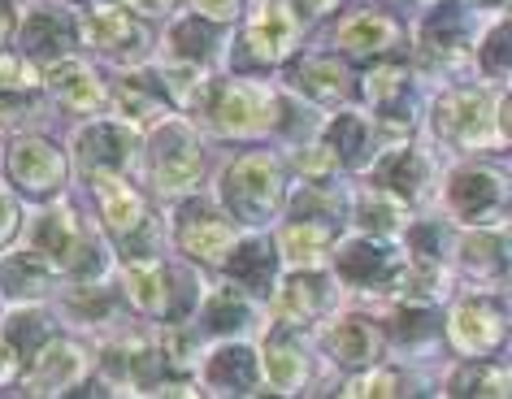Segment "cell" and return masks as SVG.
<instances>
[{
	"instance_id": "cell-42",
	"label": "cell",
	"mask_w": 512,
	"mask_h": 399,
	"mask_svg": "<svg viewBox=\"0 0 512 399\" xmlns=\"http://www.w3.org/2000/svg\"><path fill=\"white\" fill-rule=\"evenodd\" d=\"M18 226V209H14V200H9V191L0 187V243L9 239V230Z\"/></svg>"
},
{
	"instance_id": "cell-22",
	"label": "cell",
	"mask_w": 512,
	"mask_h": 399,
	"mask_svg": "<svg viewBox=\"0 0 512 399\" xmlns=\"http://www.w3.org/2000/svg\"><path fill=\"white\" fill-rule=\"evenodd\" d=\"M226 274L239 278L248 291H265V287H270V278H274V252H270V243H261V239L239 243V248L226 256Z\"/></svg>"
},
{
	"instance_id": "cell-7",
	"label": "cell",
	"mask_w": 512,
	"mask_h": 399,
	"mask_svg": "<svg viewBox=\"0 0 512 399\" xmlns=\"http://www.w3.org/2000/svg\"><path fill=\"white\" fill-rule=\"evenodd\" d=\"M243 40H248L252 61H261V66L287 57L291 40H296V14H291L287 0H265V5L252 14L248 35H243Z\"/></svg>"
},
{
	"instance_id": "cell-13",
	"label": "cell",
	"mask_w": 512,
	"mask_h": 399,
	"mask_svg": "<svg viewBox=\"0 0 512 399\" xmlns=\"http://www.w3.org/2000/svg\"><path fill=\"white\" fill-rule=\"evenodd\" d=\"M452 209L465 222H495V213H504V183L495 174L469 170L452 178Z\"/></svg>"
},
{
	"instance_id": "cell-31",
	"label": "cell",
	"mask_w": 512,
	"mask_h": 399,
	"mask_svg": "<svg viewBox=\"0 0 512 399\" xmlns=\"http://www.w3.org/2000/svg\"><path fill=\"white\" fill-rule=\"evenodd\" d=\"M460 35H465V14L456 5H439L426 18V27H421V44H430L434 53H452L460 44Z\"/></svg>"
},
{
	"instance_id": "cell-18",
	"label": "cell",
	"mask_w": 512,
	"mask_h": 399,
	"mask_svg": "<svg viewBox=\"0 0 512 399\" xmlns=\"http://www.w3.org/2000/svg\"><path fill=\"white\" fill-rule=\"evenodd\" d=\"M326 304V278L322 274H296L287 278L283 295H278V308H283L287 321H296V326H309V321L322 313Z\"/></svg>"
},
{
	"instance_id": "cell-17",
	"label": "cell",
	"mask_w": 512,
	"mask_h": 399,
	"mask_svg": "<svg viewBox=\"0 0 512 399\" xmlns=\"http://www.w3.org/2000/svg\"><path fill=\"white\" fill-rule=\"evenodd\" d=\"M204 378L222 395H248L256 386V352L252 347H226V352H217L209 360Z\"/></svg>"
},
{
	"instance_id": "cell-5",
	"label": "cell",
	"mask_w": 512,
	"mask_h": 399,
	"mask_svg": "<svg viewBox=\"0 0 512 399\" xmlns=\"http://www.w3.org/2000/svg\"><path fill=\"white\" fill-rule=\"evenodd\" d=\"M152 170H157V183L161 187H183L200 174V148H196V135L178 122H165L157 126L152 135Z\"/></svg>"
},
{
	"instance_id": "cell-32",
	"label": "cell",
	"mask_w": 512,
	"mask_h": 399,
	"mask_svg": "<svg viewBox=\"0 0 512 399\" xmlns=\"http://www.w3.org/2000/svg\"><path fill=\"white\" fill-rule=\"evenodd\" d=\"M0 339H5V343L22 356V365H31L35 352H40L44 339H48V326H44L40 313H18V317H9V326H5V334H0Z\"/></svg>"
},
{
	"instance_id": "cell-6",
	"label": "cell",
	"mask_w": 512,
	"mask_h": 399,
	"mask_svg": "<svg viewBox=\"0 0 512 399\" xmlns=\"http://www.w3.org/2000/svg\"><path fill=\"white\" fill-rule=\"evenodd\" d=\"M83 35L87 44L105 48V53H122V57H139L144 53V27L131 9L118 5H92L83 18Z\"/></svg>"
},
{
	"instance_id": "cell-14",
	"label": "cell",
	"mask_w": 512,
	"mask_h": 399,
	"mask_svg": "<svg viewBox=\"0 0 512 399\" xmlns=\"http://www.w3.org/2000/svg\"><path fill=\"white\" fill-rule=\"evenodd\" d=\"M178 243H183V252L200 256V261H217L222 256L230 235L209 209V200H191L187 209H178Z\"/></svg>"
},
{
	"instance_id": "cell-35",
	"label": "cell",
	"mask_w": 512,
	"mask_h": 399,
	"mask_svg": "<svg viewBox=\"0 0 512 399\" xmlns=\"http://www.w3.org/2000/svg\"><path fill=\"white\" fill-rule=\"evenodd\" d=\"M304 378V360L296 352V343H287V339H274L270 343V382L274 386H283V391H291Z\"/></svg>"
},
{
	"instance_id": "cell-11",
	"label": "cell",
	"mask_w": 512,
	"mask_h": 399,
	"mask_svg": "<svg viewBox=\"0 0 512 399\" xmlns=\"http://www.w3.org/2000/svg\"><path fill=\"white\" fill-rule=\"evenodd\" d=\"M452 334H456V347L469 356H486L495 352V343L504 339V313L486 300H465L456 308V321H452Z\"/></svg>"
},
{
	"instance_id": "cell-37",
	"label": "cell",
	"mask_w": 512,
	"mask_h": 399,
	"mask_svg": "<svg viewBox=\"0 0 512 399\" xmlns=\"http://www.w3.org/2000/svg\"><path fill=\"white\" fill-rule=\"evenodd\" d=\"M243 321H248V300H239V295H217L209 304V330L230 334V330H239Z\"/></svg>"
},
{
	"instance_id": "cell-34",
	"label": "cell",
	"mask_w": 512,
	"mask_h": 399,
	"mask_svg": "<svg viewBox=\"0 0 512 399\" xmlns=\"http://www.w3.org/2000/svg\"><path fill=\"white\" fill-rule=\"evenodd\" d=\"M504 386H508L504 373H495V365L478 360V365L460 369L452 378V395H504Z\"/></svg>"
},
{
	"instance_id": "cell-3",
	"label": "cell",
	"mask_w": 512,
	"mask_h": 399,
	"mask_svg": "<svg viewBox=\"0 0 512 399\" xmlns=\"http://www.w3.org/2000/svg\"><path fill=\"white\" fill-rule=\"evenodd\" d=\"M131 287H135V300L148 308V313L157 317H187L191 304H196V282H191L187 274H174L170 265H139L131 269Z\"/></svg>"
},
{
	"instance_id": "cell-8",
	"label": "cell",
	"mask_w": 512,
	"mask_h": 399,
	"mask_svg": "<svg viewBox=\"0 0 512 399\" xmlns=\"http://www.w3.org/2000/svg\"><path fill=\"white\" fill-rule=\"evenodd\" d=\"M434 122L447 139H460V144H486L491 139V105L482 92H469V87L447 96Z\"/></svg>"
},
{
	"instance_id": "cell-30",
	"label": "cell",
	"mask_w": 512,
	"mask_h": 399,
	"mask_svg": "<svg viewBox=\"0 0 512 399\" xmlns=\"http://www.w3.org/2000/svg\"><path fill=\"white\" fill-rule=\"evenodd\" d=\"M57 92H61V100H66L70 109H79V113H87V109H100L105 105V92H100V83L92 79L87 70H79V66H66V70H57Z\"/></svg>"
},
{
	"instance_id": "cell-15",
	"label": "cell",
	"mask_w": 512,
	"mask_h": 399,
	"mask_svg": "<svg viewBox=\"0 0 512 399\" xmlns=\"http://www.w3.org/2000/svg\"><path fill=\"white\" fill-rule=\"evenodd\" d=\"M126 157H131V139L113 122H96L79 135V161L87 170H122Z\"/></svg>"
},
{
	"instance_id": "cell-45",
	"label": "cell",
	"mask_w": 512,
	"mask_h": 399,
	"mask_svg": "<svg viewBox=\"0 0 512 399\" xmlns=\"http://www.w3.org/2000/svg\"><path fill=\"white\" fill-rule=\"evenodd\" d=\"M126 5L144 9V14H157V9H165V5H170V0H126Z\"/></svg>"
},
{
	"instance_id": "cell-25",
	"label": "cell",
	"mask_w": 512,
	"mask_h": 399,
	"mask_svg": "<svg viewBox=\"0 0 512 399\" xmlns=\"http://www.w3.org/2000/svg\"><path fill=\"white\" fill-rule=\"evenodd\" d=\"M326 343H330V352H335L339 365H369L378 339H374V330H369L361 317H343L339 326L326 334Z\"/></svg>"
},
{
	"instance_id": "cell-20",
	"label": "cell",
	"mask_w": 512,
	"mask_h": 399,
	"mask_svg": "<svg viewBox=\"0 0 512 399\" xmlns=\"http://www.w3.org/2000/svg\"><path fill=\"white\" fill-rule=\"evenodd\" d=\"M339 269H343V278L348 282H356V287H378V282L391 278L387 252H382L378 243H365V239H356V243H348V248L339 252Z\"/></svg>"
},
{
	"instance_id": "cell-39",
	"label": "cell",
	"mask_w": 512,
	"mask_h": 399,
	"mask_svg": "<svg viewBox=\"0 0 512 399\" xmlns=\"http://www.w3.org/2000/svg\"><path fill=\"white\" fill-rule=\"evenodd\" d=\"M395 386H400V378H395V373H378V378H369V382H356L352 395H400Z\"/></svg>"
},
{
	"instance_id": "cell-16",
	"label": "cell",
	"mask_w": 512,
	"mask_h": 399,
	"mask_svg": "<svg viewBox=\"0 0 512 399\" xmlns=\"http://www.w3.org/2000/svg\"><path fill=\"white\" fill-rule=\"evenodd\" d=\"M365 96L369 105L382 109V118H400L408 122V105H413V79L404 66H378L365 79Z\"/></svg>"
},
{
	"instance_id": "cell-33",
	"label": "cell",
	"mask_w": 512,
	"mask_h": 399,
	"mask_svg": "<svg viewBox=\"0 0 512 399\" xmlns=\"http://www.w3.org/2000/svg\"><path fill=\"white\" fill-rule=\"evenodd\" d=\"M326 239H330V230L322 222L309 226L304 217H296V222L287 226V235H283V248H287V256H296V261H313V256L326 248Z\"/></svg>"
},
{
	"instance_id": "cell-36",
	"label": "cell",
	"mask_w": 512,
	"mask_h": 399,
	"mask_svg": "<svg viewBox=\"0 0 512 399\" xmlns=\"http://www.w3.org/2000/svg\"><path fill=\"white\" fill-rule=\"evenodd\" d=\"M387 330H391V339H400V343H417V339H430V334L439 330V321H434L430 308H400Z\"/></svg>"
},
{
	"instance_id": "cell-9",
	"label": "cell",
	"mask_w": 512,
	"mask_h": 399,
	"mask_svg": "<svg viewBox=\"0 0 512 399\" xmlns=\"http://www.w3.org/2000/svg\"><path fill=\"white\" fill-rule=\"evenodd\" d=\"M22 44H27V53L35 61H61L79 44V22H74L66 9H31Z\"/></svg>"
},
{
	"instance_id": "cell-41",
	"label": "cell",
	"mask_w": 512,
	"mask_h": 399,
	"mask_svg": "<svg viewBox=\"0 0 512 399\" xmlns=\"http://www.w3.org/2000/svg\"><path fill=\"white\" fill-rule=\"evenodd\" d=\"M361 213H365V226H374V230H391V226H395L391 204H374V200H365V204H361Z\"/></svg>"
},
{
	"instance_id": "cell-21",
	"label": "cell",
	"mask_w": 512,
	"mask_h": 399,
	"mask_svg": "<svg viewBox=\"0 0 512 399\" xmlns=\"http://www.w3.org/2000/svg\"><path fill=\"white\" fill-rule=\"evenodd\" d=\"M113 100L126 118H152L161 113L170 100H165V87L161 79H148V74H126V79L113 83Z\"/></svg>"
},
{
	"instance_id": "cell-29",
	"label": "cell",
	"mask_w": 512,
	"mask_h": 399,
	"mask_svg": "<svg viewBox=\"0 0 512 399\" xmlns=\"http://www.w3.org/2000/svg\"><path fill=\"white\" fill-rule=\"evenodd\" d=\"M170 48L178 57H187V61H204V57H213V48H217V27L209 18H183L178 27L170 31Z\"/></svg>"
},
{
	"instance_id": "cell-28",
	"label": "cell",
	"mask_w": 512,
	"mask_h": 399,
	"mask_svg": "<svg viewBox=\"0 0 512 399\" xmlns=\"http://www.w3.org/2000/svg\"><path fill=\"white\" fill-rule=\"evenodd\" d=\"M48 269H44V256L40 252H14L5 265H0V287L9 295H35L44 287Z\"/></svg>"
},
{
	"instance_id": "cell-24",
	"label": "cell",
	"mask_w": 512,
	"mask_h": 399,
	"mask_svg": "<svg viewBox=\"0 0 512 399\" xmlns=\"http://www.w3.org/2000/svg\"><path fill=\"white\" fill-rule=\"evenodd\" d=\"M79 369H83V360H79V352H74L70 343H53L48 352L40 347L31 386H35V391H66V386L79 378Z\"/></svg>"
},
{
	"instance_id": "cell-38",
	"label": "cell",
	"mask_w": 512,
	"mask_h": 399,
	"mask_svg": "<svg viewBox=\"0 0 512 399\" xmlns=\"http://www.w3.org/2000/svg\"><path fill=\"white\" fill-rule=\"evenodd\" d=\"M482 66L486 70H499L504 74V66H508V22H499V27L491 31V40H486V53H482Z\"/></svg>"
},
{
	"instance_id": "cell-2",
	"label": "cell",
	"mask_w": 512,
	"mask_h": 399,
	"mask_svg": "<svg viewBox=\"0 0 512 399\" xmlns=\"http://www.w3.org/2000/svg\"><path fill=\"white\" fill-rule=\"evenodd\" d=\"M209 118L217 131L226 135H248V131H261L270 122V96L261 87L243 83V79H226L213 87V100H209Z\"/></svg>"
},
{
	"instance_id": "cell-19",
	"label": "cell",
	"mask_w": 512,
	"mask_h": 399,
	"mask_svg": "<svg viewBox=\"0 0 512 399\" xmlns=\"http://www.w3.org/2000/svg\"><path fill=\"white\" fill-rule=\"evenodd\" d=\"M339 44L348 48L352 57H374L382 48L395 44V22L382 18V14H356L352 22H343Z\"/></svg>"
},
{
	"instance_id": "cell-27",
	"label": "cell",
	"mask_w": 512,
	"mask_h": 399,
	"mask_svg": "<svg viewBox=\"0 0 512 399\" xmlns=\"http://www.w3.org/2000/svg\"><path fill=\"white\" fill-rule=\"evenodd\" d=\"M326 148L335 152L339 161L356 165V161L365 157V148H369V126H365V118H356V113H339V118L326 126Z\"/></svg>"
},
{
	"instance_id": "cell-10",
	"label": "cell",
	"mask_w": 512,
	"mask_h": 399,
	"mask_svg": "<svg viewBox=\"0 0 512 399\" xmlns=\"http://www.w3.org/2000/svg\"><path fill=\"white\" fill-rule=\"evenodd\" d=\"M9 174L27 191H57L61 178H66V161H61V152L53 144H44V139H22V144L9 152Z\"/></svg>"
},
{
	"instance_id": "cell-12",
	"label": "cell",
	"mask_w": 512,
	"mask_h": 399,
	"mask_svg": "<svg viewBox=\"0 0 512 399\" xmlns=\"http://www.w3.org/2000/svg\"><path fill=\"white\" fill-rule=\"evenodd\" d=\"M96 196H100V204H105L109 230L126 243V248H135V243L148 235V217H144V200H139V191L118 183V178H100Z\"/></svg>"
},
{
	"instance_id": "cell-46",
	"label": "cell",
	"mask_w": 512,
	"mask_h": 399,
	"mask_svg": "<svg viewBox=\"0 0 512 399\" xmlns=\"http://www.w3.org/2000/svg\"><path fill=\"white\" fill-rule=\"evenodd\" d=\"M304 5H309V9H313V14H326V9H335V5H339V0H304Z\"/></svg>"
},
{
	"instance_id": "cell-1",
	"label": "cell",
	"mask_w": 512,
	"mask_h": 399,
	"mask_svg": "<svg viewBox=\"0 0 512 399\" xmlns=\"http://www.w3.org/2000/svg\"><path fill=\"white\" fill-rule=\"evenodd\" d=\"M226 204L239 222H261L278 204V165L270 157H243L226 174Z\"/></svg>"
},
{
	"instance_id": "cell-4",
	"label": "cell",
	"mask_w": 512,
	"mask_h": 399,
	"mask_svg": "<svg viewBox=\"0 0 512 399\" xmlns=\"http://www.w3.org/2000/svg\"><path fill=\"white\" fill-rule=\"evenodd\" d=\"M35 248L61 269H79V274H96L100 269V256H92V248L83 243L79 222H74V213H66V209L40 217V226H35Z\"/></svg>"
},
{
	"instance_id": "cell-40",
	"label": "cell",
	"mask_w": 512,
	"mask_h": 399,
	"mask_svg": "<svg viewBox=\"0 0 512 399\" xmlns=\"http://www.w3.org/2000/svg\"><path fill=\"white\" fill-rule=\"evenodd\" d=\"M191 5L200 9V18H217V22H226V18H235V9H239V0H191Z\"/></svg>"
},
{
	"instance_id": "cell-43",
	"label": "cell",
	"mask_w": 512,
	"mask_h": 399,
	"mask_svg": "<svg viewBox=\"0 0 512 399\" xmlns=\"http://www.w3.org/2000/svg\"><path fill=\"white\" fill-rule=\"evenodd\" d=\"M18 369H22V356H18V352H14V347H9L5 339H0V382H9Z\"/></svg>"
},
{
	"instance_id": "cell-44",
	"label": "cell",
	"mask_w": 512,
	"mask_h": 399,
	"mask_svg": "<svg viewBox=\"0 0 512 399\" xmlns=\"http://www.w3.org/2000/svg\"><path fill=\"white\" fill-rule=\"evenodd\" d=\"M9 31H14V9H9V0H0V44L9 40Z\"/></svg>"
},
{
	"instance_id": "cell-23",
	"label": "cell",
	"mask_w": 512,
	"mask_h": 399,
	"mask_svg": "<svg viewBox=\"0 0 512 399\" xmlns=\"http://www.w3.org/2000/svg\"><path fill=\"white\" fill-rule=\"evenodd\" d=\"M296 83L313 100H339V96H348V87H352L348 70H343L335 57H304L296 66Z\"/></svg>"
},
{
	"instance_id": "cell-26",
	"label": "cell",
	"mask_w": 512,
	"mask_h": 399,
	"mask_svg": "<svg viewBox=\"0 0 512 399\" xmlns=\"http://www.w3.org/2000/svg\"><path fill=\"white\" fill-rule=\"evenodd\" d=\"M421 174H426V165H421L413 148H391L387 157L378 161V183L387 191H400V196H417Z\"/></svg>"
}]
</instances>
